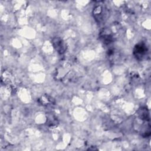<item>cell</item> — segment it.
<instances>
[{
	"label": "cell",
	"instance_id": "1",
	"mask_svg": "<svg viewBox=\"0 0 151 151\" xmlns=\"http://www.w3.org/2000/svg\"><path fill=\"white\" fill-rule=\"evenodd\" d=\"M52 44L54 48L60 53L63 54L66 50V47L63 40L59 38H55L52 40Z\"/></svg>",
	"mask_w": 151,
	"mask_h": 151
},
{
	"label": "cell",
	"instance_id": "2",
	"mask_svg": "<svg viewBox=\"0 0 151 151\" xmlns=\"http://www.w3.org/2000/svg\"><path fill=\"white\" fill-rule=\"evenodd\" d=\"M147 48L144 44L137 45L134 50V54L137 58H142L146 54Z\"/></svg>",
	"mask_w": 151,
	"mask_h": 151
},
{
	"label": "cell",
	"instance_id": "3",
	"mask_svg": "<svg viewBox=\"0 0 151 151\" xmlns=\"http://www.w3.org/2000/svg\"><path fill=\"white\" fill-rule=\"evenodd\" d=\"M105 14V9L101 5H99L94 9V15L95 18L98 19L99 22H101L104 18Z\"/></svg>",
	"mask_w": 151,
	"mask_h": 151
}]
</instances>
